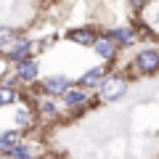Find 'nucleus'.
Returning a JSON list of instances; mask_svg holds the SVG:
<instances>
[{"instance_id":"4","label":"nucleus","mask_w":159,"mask_h":159,"mask_svg":"<svg viewBox=\"0 0 159 159\" xmlns=\"http://www.w3.org/2000/svg\"><path fill=\"white\" fill-rule=\"evenodd\" d=\"M88 103H90V96H88V90L85 88H80V85H74L72 90L66 93V96H64V106L69 109V111H82V109L88 106Z\"/></svg>"},{"instance_id":"12","label":"nucleus","mask_w":159,"mask_h":159,"mask_svg":"<svg viewBox=\"0 0 159 159\" xmlns=\"http://www.w3.org/2000/svg\"><path fill=\"white\" fill-rule=\"evenodd\" d=\"M37 111L43 114L45 119H56V117H58V106H56V101H53L51 96H48V98H40V101H37Z\"/></svg>"},{"instance_id":"18","label":"nucleus","mask_w":159,"mask_h":159,"mask_svg":"<svg viewBox=\"0 0 159 159\" xmlns=\"http://www.w3.org/2000/svg\"><path fill=\"white\" fill-rule=\"evenodd\" d=\"M0 61H3V53H0Z\"/></svg>"},{"instance_id":"3","label":"nucleus","mask_w":159,"mask_h":159,"mask_svg":"<svg viewBox=\"0 0 159 159\" xmlns=\"http://www.w3.org/2000/svg\"><path fill=\"white\" fill-rule=\"evenodd\" d=\"M72 80L69 77H64V74H51V77H45L43 80V90H45V96H51V98H56V96H66L69 90H72Z\"/></svg>"},{"instance_id":"13","label":"nucleus","mask_w":159,"mask_h":159,"mask_svg":"<svg viewBox=\"0 0 159 159\" xmlns=\"http://www.w3.org/2000/svg\"><path fill=\"white\" fill-rule=\"evenodd\" d=\"M19 40V34H16V29L13 27H0V51H3V48H13V43H16Z\"/></svg>"},{"instance_id":"16","label":"nucleus","mask_w":159,"mask_h":159,"mask_svg":"<svg viewBox=\"0 0 159 159\" xmlns=\"http://www.w3.org/2000/svg\"><path fill=\"white\" fill-rule=\"evenodd\" d=\"M8 159H32V148H29V143L21 141L11 154H8Z\"/></svg>"},{"instance_id":"10","label":"nucleus","mask_w":159,"mask_h":159,"mask_svg":"<svg viewBox=\"0 0 159 159\" xmlns=\"http://www.w3.org/2000/svg\"><path fill=\"white\" fill-rule=\"evenodd\" d=\"M106 34L117 43L119 48H122V45H133V43L138 40V32L133 27H117V29H111V32H106Z\"/></svg>"},{"instance_id":"5","label":"nucleus","mask_w":159,"mask_h":159,"mask_svg":"<svg viewBox=\"0 0 159 159\" xmlns=\"http://www.w3.org/2000/svg\"><path fill=\"white\" fill-rule=\"evenodd\" d=\"M34 40H27V37H19L16 43H13V48H8V61H13V64H19V61H24V58H32V51H34Z\"/></svg>"},{"instance_id":"11","label":"nucleus","mask_w":159,"mask_h":159,"mask_svg":"<svg viewBox=\"0 0 159 159\" xmlns=\"http://www.w3.org/2000/svg\"><path fill=\"white\" fill-rule=\"evenodd\" d=\"M19 143H21V130H6V133H0V151H3V154H11Z\"/></svg>"},{"instance_id":"2","label":"nucleus","mask_w":159,"mask_h":159,"mask_svg":"<svg viewBox=\"0 0 159 159\" xmlns=\"http://www.w3.org/2000/svg\"><path fill=\"white\" fill-rule=\"evenodd\" d=\"M133 72L143 74V77L159 72V51L157 48H143V51L135 56V61H133Z\"/></svg>"},{"instance_id":"14","label":"nucleus","mask_w":159,"mask_h":159,"mask_svg":"<svg viewBox=\"0 0 159 159\" xmlns=\"http://www.w3.org/2000/svg\"><path fill=\"white\" fill-rule=\"evenodd\" d=\"M16 125H19V130H29V127L34 125V111H29V109H19L16 111Z\"/></svg>"},{"instance_id":"9","label":"nucleus","mask_w":159,"mask_h":159,"mask_svg":"<svg viewBox=\"0 0 159 159\" xmlns=\"http://www.w3.org/2000/svg\"><path fill=\"white\" fill-rule=\"evenodd\" d=\"M66 40H72L74 45L93 48V45H96V40H98V34L93 32L90 27H80V29H69V32H66Z\"/></svg>"},{"instance_id":"17","label":"nucleus","mask_w":159,"mask_h":159,"mask_svg":"<svg viewBox=\"0 0 159 159\" xmlns=\"http://www.w3.org/2000/svg\"><path fill=\"white\" fill-rule=\"evenodd\" d=\"M146 3H148V0H130V6L135 8V11H141V8L146 6Z\"/></svg>"},{"instance_id":"6","label":"nucleus","mask_w":159,"mask_h":159,"mask_svg":"<svg viewBox=\"0 0 159 159\" xmlns=\"http://www.w3.org/2000/svg\"><path fill=\"white\" fill-rule=\"evenodd\" d=\"M93 51L98 53V56L103 58V61H114L117 58V53H119V45L114 43L109 34H98V40H96V45H93Z\"/></svg>"},{"instance_id":"1","label":"nucleus","mask_w":159,"mask_h":159,"mask_svg":"<svg viewBox=\"0 0 159 159\" xmlns=\"http://www.w3.org/2000/svg\"><path fill=\"white\" fill-rule=\"evenodd\" d=\"M125 93H127V80L119 77V74H109V77L103 80V85L98 88V96H101V101H106V103L119 101Z\"/></svg>"},{"instance_id":"8","label":"nucleus","mask_w":159,"mask_h":159,"mask_svg":"<svg viewBox=\"0 0 159 159\" xmlns=\"http://www.w3.org/2000/svg\"><path fill=\"white\" fill-rule=\"evenodd\" d=\"M37 74H40V64L34 61V58H24V61H19L16 64V77H19V82H34L37 80Z\"/></svg>"},{"instance_id":"7","label":"nucleus","mask_w":159,"mask_h":159,"mask_svg":"<svg viewBox=\"0 0 159 159\" xmlns=\"http://www.w3.org/2000/svg\"><path fill=\"white\" fill-rule=\"evenodd\" d=\"M106 77H109V69L106 66H96V69H88V72L77 80V85L85 88V90H88V88H101Z\"/></svg>"},{"instance_id":"15","label":"nucleus","mask_w":159,"mask_h":159,"mask_svg":"<svg viewBox=\"0 0 159 159\" xmlns=\"http://www.w3.org/2000/svg\"><path fill=\"white\" fill-rule=\"evenodd\" d=\"M19 93L16 88H8V85H0V106H11V103H16Z\"/></svg>"}]
</instances>
